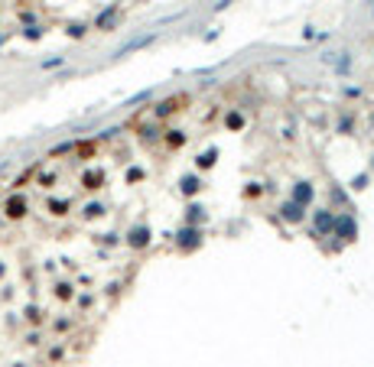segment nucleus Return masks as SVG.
<instances>
[{
  "label": "nucleus",
  "instance_id": "nucleus-6",
  "mask_svg": "<svg viewBox=\"0 0 374 367\" xmlns=\"http://www.w3.org/2000/svg\"><path fill=\"white\" fill-rule=\"evenodd\" d=\"M309 199H313V189H309V182H299V189H296V205L309 202Z\"/></svg>",
  "mask_w": 374,
  "mask_h": 367
},
{
  "label": "nucleus",
  "instance_id": "nucleus-4",
  "mask_svg": "<svg viewBox=\"0 0 374 367\" xmlns=\"http://www.w3.org/2000/svg\"><path fill=\"white\" fill-rule=\"evenodd\" d=\"M316 228L325 234V231L332 228V214H329V211H319V214H316Z\"/></svg>",
  "mask_w": 374,
  "mask_h": 367
},
{
  "label": "nucleus",
  "instance_id": "nucleus-2",
  "mask_svg": "<svg viewBox=\"0 0 374 367\" xmlns=\"http://www.w3.org/2000/svg\"><path fill=\"white\" fill-rule=\"evenodd\" d=\"M283 218H287V221H302V208H299V205L296 202H290V205H283Z\"/></svg>",
  "mask_w": 374,
  "mask_h": 367
},
{
  "label": "nucleus",
  "instance_id": "nucleus-3",
  "mask_svg": "<svg viewBox=\"0 0 374 367\" xmlns=\"http://www.w3.org/2000/svg\"><path fill=\"white\" fill-rule=\"evenodd\" d=\"M147 240H150V231L147 228H133V234H130V244L133 247H144Z\"/></svg>",
  "mask_w": 374,
  "mask_h": 367
},
{
  "label": "nucleus",
  "instance_id": "nucleus-1",
  "mask_svg": "<svg viewBox=\"0 0 374 367\" xmlns=\"http://www.w3.org/2000/svg\"><path fill=\"white\" fill-rule=\"evenodd\" d=\"M173 111H179V97H169V101L156 104V117H169Z\"/></svg>",
  "mask_w": 374,
  "mask_h": 367
},
{
  "label": "nucleus",
  "instance_id": "nucleus-7",
  "mask_svg": "<svg viewBox=\"0 0 374 367\" xmlns=\"http://www.w3.org/2000/svg\"><path fill=\"white\" fill-rule=\"evenodd\" d=\"M228 127H241V117H238V114H228Z\"/></svg>",
  "mask_w": 374,
  "mask_h": 367
},
{
  "label": "nucleus",
  "instance_id": "nucleus-5",
  "mask_svg": "<svg viewBox=\"0 0 374 367\" xmlns=\"http://www.w3.org/2000/svg\"><path fill=\"white\" fill-rule=\"evenodd\" d=\"M182 143H185L182 130H169V133H166V146H173V150H176V146H182Z\"/></svg>",
  "mask_w": 374,
  "mask_h": 367
}]
</instances>
